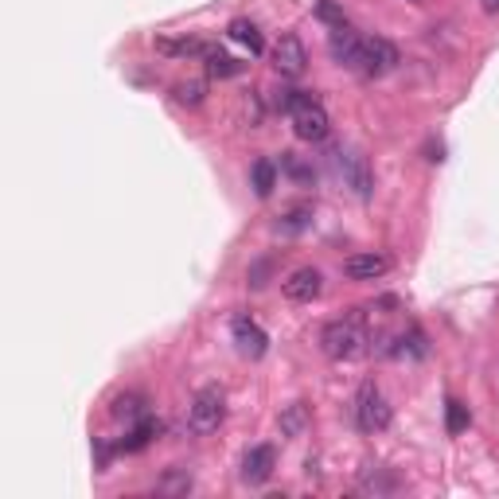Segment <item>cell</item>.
I'll return each mask as SVG.
<instances>
[{
    "label": "cell",
    "instance_id": "1",
    "mask_svg": "<svg viewBox=\"0 0 499 499\" xmlns=\"http://www.w3.org/2000/svg\"><path fill=\"white\" fill-rule=\"evenodd\" d=\"M320 351L336 363H355L367 355V331L359 328V320H331L320 331Z\"/></svg>",
    "mask_w": 499,
    "mask_h": 499
},
{
    "label": "cell",
    "instance_id": "2",
    "mask_svg": "<svg viewBox=\"0 0 499 499\" xmlns=\"http://www.w3.org/2000/svg\"><path fill=\"white\" fill-rule=\"evenodd\" d=\"M292 133L300 136V141H324L328 136V110L320 105L316 94H305L297 90V102H292Z\"/></svg>",
    "mask_w": 499,
    "mask_h": 499
},
{
    "label": "cell",
    "instance_id": "3",
    "mask_svg": "<svg viewBox=\"0 0 499 499\" xmlns=\"http://www.w3.org/2000/svg\"><path fill=\"white\" fill-rule=\"evenodd\" d=\"M331 168L339 172V180H344L347 188L359 195V199H367L370 188H375V175H370V164H367V156L359 152V149L336 144V149H331Z\"/></svg>",
    "mask_w": 499,
    "mask_h": 499
},
{
    "label": "cell",
    "instance_id": "4",
    "mask_svg": "<svg viewBox=\"0 0 499 499\" xmlns=\"http://www.w3.org/2000/svg\"><path fill=\"white\" fill-rule=\"evenodd\" d=\"M390 402H386V394L378 390L375 383H363L359 386V394H355V422L363 433H383V429L390 425Z\"/></svg>",
    "mask_w": 499,
    "mask_h": 499
},
{
    "label": "cell",
    "instance_id": "5",
    "mask_svg": "<svg viewBox=\"0 0 499 499\" xmlns=\"http://www.w3.org/2000/svg\"><path fill=\"white\" fill-rule=\"evenodd\" d=\"M222 417H227V398H222L219 386H207L191 398L188 422H191L195 433H214V429L222 425Z\"/></svg>",
    "mask_w": 499,
    "mask_h": 499
},
{
    "label": "cell",
    "instance_id": "6",
    "mask_svg": "<svg viewBox=\"0 0 499 499\" xmlns=\"http://www.w3.org/2000/svg\"><path fill=\"white\" fill-rule=\"evenodd\" d=\"M398 66V47L383 35H363V47H359V71L367 78H383Z\"/></svg>",
    "mask_w": 499,
    "mask_h": 499
},
{
    "label": "cell",
    "instance_id": "7",
    "mask_svg": "<svg viewBox=\"0 0 499 499\" xmlns=\"http://www.w3.org/2000/svg\"><path fill=\"white\" fill-rule=\"evenodd\" d=\"M308 66V51L297 35H281L277 47H273V71L281 78H300Z\"/></svg>",
    "mask_w": 499,
    "mask_h": 499
},
{
    "label": "cell",
    "instance_id": "8",
    "mask_svg": "<svg viewBox=\"0 0 499 499\" xmlns=\"http://www.w3.org/2000/svg\"><path fill=\"white\" fill-rule=\"evenodd\" d=\"M234 344H238V355H246V359H261L269 351V336L261 331L258 320H250V316H234Z\"/></svg>",
    "mask_w": 499,
    "mask_h": 499
},
{
    "label": "cell",
    "instance_id": "9",
    "mask_svg": "<svg viewBox=\"0 0 499 499\" xmlns=\"http://www.w3.org/2000/svg\"><path fill=\"white\" fill-rule=\"evenodd\" d=\"M285 297L292 300V305H308V300H316L320 297V289H324V277H320V269H312V266H300V269H292L289 277H285Z\"/></svg>",
    "mask_w": 499,
    "mask_h": 499
},
{
    "label": "cell",
    "instance_id": "10",
    "mask_svg": "<svg viewBox=\"0 0 499 499\" xmlns=\"http://www.w3.org/2000/svg\"><path fill=\"white\" fill-rule=\"evenodd\" d=\"M383 273H390V258L386 253H351V258L344 261V277L351 281H375L383 277Z\"/></svg>",
    "mask_w": 499,
    "mask_h": 499
},
{
    "label": "cell",
    "instance_id": "11",
    "mask_svg": "<svg viewBox=\"0 0 499 499\" xmlns=\"http://www.w3.org/2000/svg\"><path fill=\"white\" fill-rule=\"evenodd\" d=\"M273 464H277L273 445H253L250 453L242 456V480H246V484H266L273 476Z\"/></svg>",
    "mask_w": 499,
    "mask_h": 499
},
{
    "label": "cell",
    "instance_id": "12",
    "mask_svg": "<svg viewBox=\"0 0 499 499\" xmlns=\"http://www.w3.org/2000/svg\"><path fill=\"white\" fill-rule=\"evenodd\" d=\"M359 47H363V35H355L347 24L331 32L328 51H331V58H336L339 66H359Z\"/></svg>",
    "mask_w": 499,
    "mask_h": 499
},
{
    "label": "cell",
    "instance_id": "13",
    "mask_svg": "<svg viewBox=\"0 0 499 499\" xmlns=\"http://www.w3.org/2000/svg\"><path fill=\"white\" fill-rule=\"evenodd\" d=\"M250 188H253V195L258 199H269L273 195V188H277V164L273 160H253V168H250Z\"/></svg>",
    "mask_w": 499,
    "mask_h": 499
},
{
    "label": "cell",
    "instance_id": "14",
    "mask_svg": "<svg viewBox=\"0 0 499 499\" xmlns=\"http://www.w3.org/2000/svg\"><path fill=\"white\" fill-rule=\"evenodd\" d=\"M227 35L234 39V43L246 47L250 55H261V51H266V39H261V32L250 24V19H234V24L227 27Z\"/></svg>",
    "mask_w": 499,
    "mask_h": 499
},
{
    "label": "cell",
    "instance_id": "15",
    "mask_svg": "<svg viewBox=\"0 0 499 499\" xmlns=\"http://www.w3.org/2000/svg\"><path fill=\"white\" fill-rule=\"evenodd\" d=\"M156 433H160V422H152V417H141V422H136V429H133V433L125 437V441L117 445V448H121V453H136V448H144Z\"/></svg>",
    "mask_w": 499,
    "mask_h": 499
},
{
    "label": "cell",
    "instance_id": "16",
    "mask_svg": "<svg viewBox=\"0 0 499 499\" xmlns=\"http://www.w3.org/2000/svg\"><path fill=\"white\" fill-rule=\"evenodd\" d=\"M113 417L117 422H141L144 417V394H117L113 398Z\"/></svg>",
    "mask_w": 499,
    "mask_h": 499
},
{
    "label": "cell",
    "instance_id": "17",
    "mask_svg": "<svg viewBox=\"0 0 499 499\" xmlns=\"http://www.w3.org/2000/svg\"><path fill=\"white\" fill-rule=\"evenodd\" d=\"M156 51L191 58V55H207V43H199V39H156Z\"/></svg>",
    "mask_w": 499,
    "mask_h": 499
},
{
    "label": "cell",
    "instance_id": "18",
    "mask_svg": "<svg viewBox=\"0 0 499 499\" xmlns=\"http://www.w3.org/2000/svg\"><path fill=\"white\" fill-rule=\"evenodd\" d=\"M305 425H308V406L305 402L285 406V414H281V433H285V437H300V433H305Z\"/></svg>",
    "mask_w": 499,
    "mask_h": 499
},
{
    "label": "cell",
    "instance_id": "19",
    "mask_svg": "<svg viewBox=\"0 0 499 499\" xmlns=\"http://www.w3.org/2000/svg\"><path fill=\"white\" fill-rule=\"evenodd\" d=\"M203 58H207V71H211V74H219V78H230V74H238V71H242L238 58L222 55L219 47H207V55H203Z\"/></svg>",
    "mask_w": 499,
    "mask_h": 499
},
{
    "label": "cell",
    "instance_id": "20",
    "mask_svg": "<svg viewBox=\"0 0 499 499\" xmlns=\"http://www.w3.org/2000/svg\"><path fill=\"white\" fill-rule=\"evenodd\" d=\"M308 222H312V207H305V203H300V207H292L285 219L277 222V230H281V234H297V230H305Z\"/></svg>",
    "mask_w": 499,
    "mask_h": 499
},
{
    "label": "cell",
    "instance_id": "21",
    "mask_svg": "<svg viewBox=\"0 0 499 499\" xmlns=\"http://www.w3.org/2000/svg\"><path fill=\"white\" fill-rule=\"evenodd\" d=\"M445 414H448V417H445V429H448V433H464L468 422H472V417H468V406L456 402V398L445 406Z\"/></svg>",
    "mask_w": 499,
    "mask_h": 499
},
{
    "label": "cell",
    "instance_id": "22",
    "mask_svg": "<svg viewBox=\"0 0 499 499\" xmlns=\"http://www.w3.org/2000/svg\"><path fill=\"white\" fill-rule=\"evenodd\" d=\"M316 19H324V24H331V27H344L347 24L344 8H339L336 0H320V4H316Z\"/></svg>",
    "mask_w": 499,
    "mask_h": 499
},
{
    "label": "cell",
    "instance_id": "23",
    "mask_svg": "<svg viewBox=\"0 0 499 499\" xmlns=\"http://www.w3.org/2000/svg\"><path fill=\"white\" fill-rule=\"evenodd\" d=\"M281 164H285V172L292 175V180H300V183H308V180H312V168L297 160V152H281Z\"/></svg>",
    "mask_w": 499,
    "mask_h": 499
},
{
    "label": "cell",
    "instance_id": "24",
    "mask_svg": "<svg viewBox=\"0 0 499 499\" xmlns=\"http://www.w3.org/2000/svg\"><path fill=\"white\" fill-rule=\"evenodd\" d=\"M203 90H207L203 82H180V86H175V97H180L183 105H199L203 102Z\"/></svg>",
    "mask_w": 499,
    "mask_h": 499
},
{
    "label": "cell",
    "instance_id": "25",
    "mask_svg": "<svg viewBox=\"0 0 499 499\" xmlns=\"http://www.w3.org/2000/svg\"><path fill=\"white\" fill-rule=\"evenodd\" d=\"M484 4V12H499V0H480Z\"/></svg>",
    "mask_w": 499,
    "mask_h": 499
}]
</instances>
